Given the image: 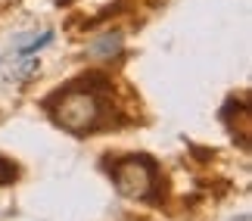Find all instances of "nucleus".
I'll use <instances>...</instances> for the list:
<instances>
[{
  "mask_svg": "<svg viewBox=\"0 0 252 221\" xmlns=\"http://www.w3.org/2000/svg\"><path fill=\"white\" fill-rule=\"evenodd\" d=\"M230 221H249V212H240L237 218H230Z\"/></svg>",
  "mask_w": 252,
  "mask_h": 221,
  "instance_id": "0eeeda50",
  "label": "nucleus"
},
{
  "mask_svg": "<svg viewBox=\"0 0 252 221\" xmlns=\"http://www.w3.org/2000/svg\"><path fill=\"white\" fill-rule=\"evenodd\" d=\"M50 41H53V32H50V28H44L41 34H22V37H16L13 53H16V56H32V53H37V50H44Z\"/></svg>",
  "mask_w": 252,
  "mask_h": 221,
  "instance_id": "20e7f679",
  "label": "nucleus"
},
{
  "mask_svg": "<svg viewBox=\"0 0 252 221\" xmlns=\"http://www.w3.org/2000/svg\"><path fill=\"white\" fill-rule=\"evenodd\" d=\"M47 109L53 112V122L69 134H87L103 122V103L91 91H60L53 100H47Z\"/></svg>",
  "mask_w": 252,
  "mask_h": 221,
  "instance_id": "f257e3e1",
  "label": "nucleus"
},
{
  "mask_svg": "<svg viewBox=\"0 0 252 221\" xmlns=\"http://www.w3.org/2000/svg\"><path fill=\"white\" fill-rule=\"evenodd\" d=\"M115 190L128 199H147L150 190L156 187V165L147 156H125L112 168Z\"/></svg>",
  "mask_w": 252,
  "mask_h": 221,
  "instance_id": "f03ea898",
  "label": "nucleus"
},
{
  "mask_svg": "<svg viewBox=\"0 0 252 221\" xmlns=\"http://www.w3.org/2000/svg\"><path fill=\"white\" fill-rule=\"evenodd\" d=\"M37 72V60H25V63H19V69L9 72V78H25V75H32Z\"/></svg>",
  "mask_w": 252,
  "mask_h": 221,
  "instance_id": "423d86ee",
  "label": "nucleus"
},
{
  "mask_svg": "<svg viewBox=\"0 0 252 221\" xmlns=\"http://www.w3.org/2000/svg\"><path fill=\"white\" fill-rule=\"evenodd\" d=\"M19 178V168H16V162H9L0 156V184H13V181Z\"/></svg>",
  "mask_w": 252,
  "mask_h": 221,
  "instance_id": "39448f33",
  "label": "nucleus"
},
{
  "mask_svg": "<svg viewBox=\"0 0 252 221\" xmlns=\"http://www.w3.org/2000/svg\"><path fill=\"white\" fill-rule=\"evenodd\" d=\"M122 47H125L122 32H106V34H100V37H94V41L87 44L84 53L91 56V60H112V56L122 53Z\"/></svg>",
  "mask_w": 252,
  "mask_h": 221,
  "instance_id": "7ed1b4c3",
  "label": "nucleus"
}]
</instances>
